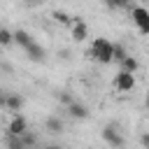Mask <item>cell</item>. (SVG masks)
Returning <instances> with one entry per match:
<instances>
[{"mask_svg": "<svg viewBox=\"0 0 149 149\" xmlns=\"http://www.w3.org/2000/svg\"><path fill=\"white\" fill-rule=\"evenodd\" d=\"M88 54L98 63H112V42L105 40V37H95L91 49H88Z\"/></svg>", "mask_w": 149, "mask_h": 149, "instance_id": "obj_1", "label": "cell"}, {"mask_svg": "<svg viewBox=\"0 0 149 149\" xmlns=\"http://www.w3.org/2000/svg\"><path fill=\"white\" fill-rule=\"evenodd\" d=\"M130 19L137 23V28H140V33H142V35H147V33H149V12H147L142 5L130 7Z\"/></svg>", "mask_w": 149, "mask_h": 149, "instance_id": "obj_2", "label": "cell"}, {"mask_svg": "<svg viewBox=\"0 0 149 149\" xmlns=\"http://www.w3.org/2000/svg\"><path fill=\"white\" fill-rule=\"evenodd\" d=\"M102 140H105L112 149H121V147H123V135H121L119 128L112 126V123H107V126L102 128Z\"/></svg>", "mask_w": 149, "mask_h": 149, "instance_id": "obj_3", "label": "cell"}, {"mask_svg": "<svg viewBox=\"0 0 149 149\" xmlns=\"http://www.w3.org/2000/svg\"><path fill=\"white\" fill-rule=\"evenodd\" d=\"M114 88H116V91H121V93L133 91V88H135V74L119 70V72H116V77H114Z\"/></svg>", "mask_w": 149, "mask_h": 149, "instance_id": "obj_4", "label": "cell"}, {"mask_svg": "<svg viewBox=\"0 0 149 149\" xmlns=\"http://www.w3.org/2000/svg\"><path fill=\"white\" fill-rule=\"evenodd\" d=\"M72 37H74V42H84L86 37H88V26L81 21V19H72Z\"/></svg>", "mask_w": 149, "mask_h": 149, "instance_id": "obj_5", "label": "cell"}, {"mask_svg": "<svg viewBox=\"0 0 149 149\" xmlns=\"http://www.w3.org/2000/svg\"><path fill=\"white\" fill-rule=\"evenodd\" d=\"M7 130H9V135H21V133H26V130H28V121H26L21 114H14V119L9 121Z\"/></svg>", "mask_w": 149, "mask_h": 149, "instance_id": "obj_6", "label": "cell"}, {"mask_svg": "<svg viewBox=\"0 0 149 149\" xmlns=\"http://www.w3.org/2000/svg\"><path fill=\"white\" fill-rule=\"evenodd\" d=\"M68 107V114L72 116V119H88V109L81 105V102H77V100H72L70 105H65Z\"/></svg>", "mask_w": 149, "mask_h": 149, "instance_id": "obj_7", "label": "cell"}, {"mask_svg": "<svg viewBox=\"0 0 149 149\" xmlns=\"http://www.w3.org/2000/svg\"><path fill=\"white\" fill-rule=\"evenodd\" d=\"M26 54H28V58H30V61H37V63H42V61H44V47H42V44H37V42H30V44L26 47Z\"/></svg>", "mask_w": 149, "mask_h": 149, "instance_id": "obj_8", "label": "cell"}, {"mask_svg": "<svg viewBox=\"0 0 149 149\" xmlns=\"http://www.w3.org/2000/svg\"><path fill=\"white\" fill-rule=\"evenodd\" d=\"M5 107H7L9 112H19V109L23 107V98H21L19 93H9V95H5Z\"/></svg>", "mask_w": 149, "mask_h": 149, "instance_id": "obj_9", "label": "cell"}, {"mask_svg": "<svg viewBox=\"0 0 149 149\" xmlns=\"http://www.w3.org/2000/svg\"><path fill=\"white\" fill-rule=\"evenodd\" d=\"M44 128H47L49 133L58 135V133H63V119H58L56 114H51V116H47V121H44Z\"/></svg>", "mask_w": 149, "mask_h": 149, "instance_id": "obj_10", "label": "cell"}, {"mask_svg": "<svg viewBox=\"0 0 149 149\" xmlns=\"http://www.w3.org/2000/svg\"><path fill=\"white\" fill-rule=\"evenodd\" d=\"M137 68H140V63H137V58H135V56L126 54V56L121 58V70H123V72H130V74H135V72H137Z\"/></svg>", "mask_w": 149, "mask_h": 149, "instance_id": "obj_11", "label": "cell"}, {"mask_svg": "<svg viewBox=\"0 0 149 149\" xmlns=\"http://www.w3.org/2000/svg\"><path fill=\"white\" fill-rule=\"evenodd\" d=\"M12 40H14V42H16L19 47H23V49H26V47H28L30 42H35V40L30 37V33H26V30H21V28L12 33Z\"/></svg>", "mask_w": 149, "mask_h": 149, "instance_id": "obj_12", "label": "cell"}, {"mask_svg": "<svg viewBox=\"0 0 149 149\" xmlns=\"http://www.w3.org/2000/svg\"><path fill=\"white\" fill-rule=\"evenodd\" d=\"M7 149H26L21 135H9V137H7Z\"/></svg>", "mask_w": 149, "mask_h": 149, "instance_id": "obj_13", "label": "cell"}, {"mask_svg": "<svg viewBox=\"0 0 149 149\" xmlns=\"http://www.w3.org/2000/svg\"><path fill=\"white\" fill-rule=\"evenodd\" d=\"M109 9H130V0H105Z\"/></svg>", "mask_w": 149, "mask_h": 149, "instance_id": "obj_14", "label": "cell"}, {"mask_svg": "<svg viewBox=\"0 0 149 149\" xmlns=\"http://www.w3.org/2000/svg\"><path fill=\"white\" fill-rule=\"evenodd\" d=\"M128 51L121 47V44H112V61H116V63H121V58L126 56Z\"/></svg>", "mask_w": 149, "mask_h": 149, "instance_id": "obj_15", "label": "cell"}, {"mask_svg": "<svg viewBox=\"0 0 149 149\" xmlns=\"http://www.w3.org/2000/svg\"><path fill=\"white\" fill-rule=\"evenodd\" d=\"M21 140H23V144H26V149H30V147H35V142H37V137L33 135V133H21Z\"/></svg>", "mask_w": 149, "mask_h": 149, "instance_id": "obj_16", "label": "cell"}, {"mask_svg": "<svg viewBox=\"0 0 149 149\" xmlns=\"http://www.w3.org/2000/svg\"><path fill=\"white\" fill-rule=\"evenodd\" d=\"M12 42H14V40H12V33H9L7 28H0V44H2V47H9Z\"/></svg>", "mask_w": 149, "mask_h": 149, "instance_id": "obj_17", "label": "cell"}, {"mask_svg": "<svg viewBox=\"0 0 149 149\" xmlns=\"http://www.w3.org/2000/svg\"><path fill=\"white\" fill-rule=\"evenodd\" d=\"M54 19H56L58 23H63V26H70V23H72V16H68L65 12H54Z\"/></svg>", "mask_w": 149, "mask_h": 149, "instance_id": "obj_18", "label": "cell"}, {"mask_svg": "<svg viewBox=\"0 0 149 149\" xmlns=\"http://www.w3.org/2000/svg\"><path fill=\"white\" fill-rule=\"evenodd\" d=\"M72 100H74V98H72V95H70V93H65V91H63V93H61V102H63V105H70V102H72Z\"/></svg>", "mask_w": 149, "mask_h": 149, "instance_id": "obj_19", "label": "cell"}, {"mask_svg": "<svg viewBox=\"0 0 149 149\" xmlns=\"http://www.w3.org/2000/svg\"><path fill=\"white\" fill-rule=\"evenodd\" d=\"M44 149H65V147H56V144H49V147H44Z\"/></svg>", "mask_w": 149, "mask_h": 149, "instance_id": "obj_20", "label": "cell"}, {"mask_svg": "<svg viewBox=\"0 0 149 149\" xmlns=\"http://www.w3.org/2000/svg\"><path fill=\"white\" fill-rule=\"evenodd\" d=\"M135 2H144V0H135Z\"/></svg>", "mask_w": 149, "mask_h": 149, "instance_id": "obj_21", "label": "cell"}]
</instances>
